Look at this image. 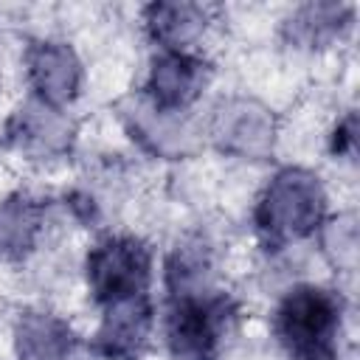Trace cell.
<instances>
[{"mask_svg": "<svg viewBox=\"0 0 360 360\" xmlns=\"http://www.w3.org/2000/svg\"><path fill=\"white\" fill-rule=\"evenodd\" d=\"M211 141L239 160H264L278 141V121L270 107L248 96L222 98L208 121Z\"/></svg>", "mask_w": 360, "mask_h": 360, "instance_id": "277c9868", "label": "cell"}, {"mask_svg": "<svg viewBox=\"0 0 360 360\" xmlns=\"http://www.w3.org/2000/svg\"><path fill=\"white\" fill-rule=\"evenodd\" d=\"M101 307L104 312L96 329V349L107 360H138L155 329V309L149 295H127Z\"/></svg>", "mask_w": 360, "mask_h": 360, "instance_id": "30bf717a", "label": "cell"}, {"mask_svg": "<svg viewBox=\"0 0 360 360\" xmlns=\"http://www.w3.org/2000/svg\"><path fill=\"white\" fill-rule=\"evenodd\" d=\"M217 17L211 6L202 3H149L141 8V25L158 51L172 53H200Z\"/></svg>", "mask_w": 360, "mask_h": 360, "instance_id": "ba28073f", "label": "cell"}, {"mask_svg": "<svg viewBox=\"0 0 360 360\" xmlns=\"http://www.w3.org/2000/svg\"><path fill=\"white\" fill-rule=\"evenodd\" d=\"M127 132L158 158H183L197 146V132L186 112H169L149 104L143 96L121 107Z\"/></svg>", "mask_w": 360, "mask_h": 360, "instance_id": "8fae6325", "label": "cell"}, {"mask_svg": "<svg viewBox=\"0 0 360 360\" xmlns=\"http://www.w3.org/2000/svg\"><path fill=\"white\" fill-rule=\"evenodd\" d=\"M17 360H90L70 323L48 309H25L11 326Z\"/></svg>", "mask_w": 360, "mask_h": 360, "instance_id": "7c38bea8", "label": "cell"}, {"mask_svg": "<svg viewBox=\"0 0 360 360\" xmlns=\"http://www.w3.org/2000/svg\"><path fill=\"white\" fill-rule=\"evenodd\" d=\"M87 290L98 304H110L127 295H141L152 278V250L146 242L129 233L101 236L84 259Z\"/></svg>", "mask_w": 360, "mask_h": 360, "instance_id": "3957f363", "label": "cell"}, {"mask_svg": "<svg viewBox=\"0 0 360 360\" xmlns=\"http://www.w3.org/2000/svg\"><path fill=\"white\" fill-rule=\"evenodd\" d=\"M326 202V186L312 169L284 166L262 186L253 205V225L267 248H287L321 228Z\"/></svg>", "mask_w": 360, "mask_h": 360, "instance_id": "6da1fadb", "label": "cell"}, {"mask_svg": "<svg viewBox=\"0 0 360 360\" xmlns=\"http://www.w3.org/2000/svg\"><path fill=\"white\" fill-rule=\"evenodd\" d=\"M45 228L42 202L17 191L0 200V264L25 259Z\"/></svg>", "mask_w": 360, "mask_h": 360, "instance_id": "4fadbf2b", "label": "cell"}, {"mask_svg": "<svg viewBox=\"0 0 360 360\" xmlns=\"http://www.w3.org/2000/svg\"><path fill=\"white\" fill-rule=\"evenodd\" d=\"M6 138L28 160H56L73 146L76 124L65 110L28 98L6 121Z\"/></svg>", "mask_w": 360, "mask_h": 360, "instance_id": "52a82bcc", "label": "cell"}, {"mask_svg": "<svg viewBox=\"0 0 360 360\" xmlns=\"http://www.w3.org/2000/svg\"><path fill=\"white\" fill-rule=\"evenodd\" d=\"M233 307L225 295L214 292L205 298L174 301L169 312V346L180 360H214L228 326Z\"/></svg>", "mask_w": 360, "mask_h": 360, "instance_id": "8992f818", "label": "cell"}, {"mask_svg": "<svg viewBox=\"0 0 360 360\" xmlns=\"http://www.w3.org/2000/svg\"><path fill=\"white\" fill-rule=\"evenodd\" d=\"M340 298L315 284L292 287L276 309V338L290 360H335Z\"/></svg>", "mask_w": 360, "mask_h": 360, "instance_id": "7a4b0ae2", "label": "cell"}, {"mask_svg": "<svg viewBox=\"0 0 360 360\" xmlns=\"http://www.w3.org/2000/svg\"><path fill=\"white\" fill-rule=\"evenodd\" d=\"M22 70L31 87V98L65 110L82 93L84 65L76 48L56 37L31 39L22 53Z\"/></svg>", "mask_w": 360, "mask_h": 360, "instance_id": "5b68a950", "label": "cell"}, {"mask_svg": "<svg viewBox=\"0 0 360 360\" xmlns=\"http://www.w3.org/2000/svg\"><path fill=\"white\" fill-rule=\"evenodd\" d=\"M352 25V6L340 3H307L292 8L284 20V31L292 42L304 48H323L343 37Z\"/></svg>", "mask_w": 360, "mask_h": 360, "instance_id": "5bb4252c", "label": "cell"}, {"mask_svg": "<svg viewBox=\"0 0 360 360\" xmlns=\"http://www.w3.org/2000/svg\"><path fill=\"white\" fill-rule=\"evenodd\" d=\"M357 118H354V112L349 110L343 118H338V124H335V129H332V152L335 155H346V158H352L354 155V143H357Z\"/></svg>", "mask_w": 360, "mask_h": 360, "instance_id": "2e32d148", "label": "cell"}, {"mask_svg": "<svg viewBox=\"0 0 360 360\" xmlns=\"http://www.w3.org/2000/svg\"><path fill=\"white\" fill-rule=\"evenodd\" d=\"M208 84V65L202 53L158 51L146 70L143 98L169 112H186Z\"/></svg>", "mask_w": 360, "mask_h": 360, "instance_id": "9c48e42d", "label": "cell"}, {"mask_svg": "<svg viewBox=\"0 0 360 360\" xmlns=\"http://www.w3.org/2000/svg\"><path fill=\"white\" fill-rule=\"evenodd\" d=\"M318 250L332 270L346 273V276L357 270L360 239H357V214L352 208L323 217L318 228Z\"/></svg>", "mask_w": 360, "mask_h": 360, "instance_id": "9a60e30c", "label": "cell"}]
</instances>
